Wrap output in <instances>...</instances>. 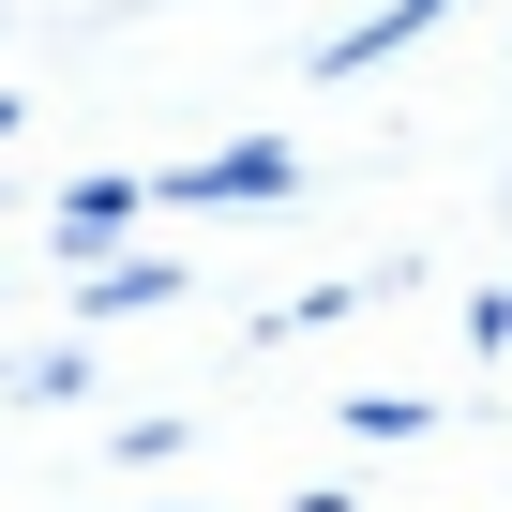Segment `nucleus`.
<instances>
[{"instance_id":"nucleus-3","label":"nucleus","mask_w":512,"mask_h":512,"mask_svg":"<svg viewBox=\"0 0 512 512\" xmlns=\"http://www.w3.org/2000/svg\"><path fill=\"white\" fill-rule=\"evenodd\" d=\"M0 136H16V106H0Z\"/></svg>"},{"instance_id":"nucleus-1","label":"nucleus","mask_w":512,"mask_h":512,"mask_svg":"<svg viewBox=\"0 0 512 512\" xmlns=\"http://www.w3.org/2000/svg\"><path fill=\"white\" fill-rule=\"evenodd\" d=\"M287 166H302V151H272V136H256V151H211V166H181L166 196H181V211H211V196H287Z\"/></svg>"},{"instance_id":"nucleus-2","label":"nucleus","mask_w":512,"mask_h":512,"mask_svg":"<svg viewBox=\"0 0 512 512\" xmlns=\"http://www.w3.org/2000/svg\"><path fill=\"white\" fill-rule=\"evenodd\" d=\"M437 16H452V0H377V16H362L347 46H317V76H362V61H392L407 31H437Z\"/></svg>"}]
</instances>
